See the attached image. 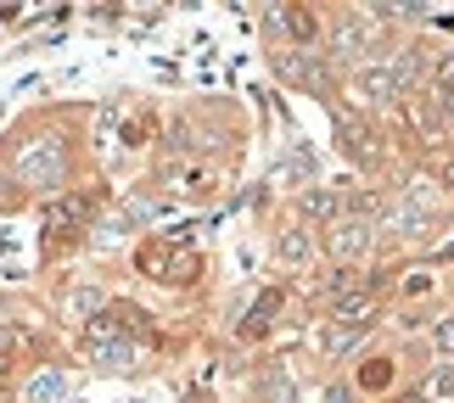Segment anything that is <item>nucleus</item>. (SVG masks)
Masks as SVG:
<instances>
[{
  "mask_svg": "<svg viewBox=\"0 0 454 403\" xmlns=\"http://www.w3.org/2000/svg\"><path fill=\"white\" fill-rule=\"evenodd\" d=\"M84 219H90V197H62V202H51V236L79 230Z\"/></svg>",
  "mask_w": 454,
  "mask_h": 403,
  "instance_id": "7",
  "label": "nucleus"
},
{
  "mask_svg": "<svg viewBox=\"0 0 454 403\" xmlns=\"http://www.w3.org/2000/svg\"><path fill=\"white\" fill-rule=\"evenodd\" d=\"M51 392H62V376H40V381L28 387V398H34V403H40V398H51Z\"/></svg>",
  "mask_w": 454,
  "mask_h": 403,
  "instance_id": "11",
  "label": "nucleus"
},
{
  "mask_svg": "<svg viewBox=\"0 0 454 403\" xmlns=\"http://www.w3.org/2000/svg\"><path fill=\"white\" fill-rule=\"evenodd\" d=\"M337 140H342V151L354 157V163H364V168H376V163H381L376 129L364 124V118H337Z\"/></svg>",
  "mask_w": 454,
  "mask_h": 403,
  "instance_id": "1",
  "label": "nucleus"
},
{
  "mask_svg": "<svg viewBox=\"0 0 454 403\" xmlns=\"http://www.w3.org/2000/svg\"><path fill=\"white\" fill-rule=\"evenodd\" d=\"M298 213H303V219H337V213H342V197H337L331 185H314L309 197L298 202Z\"/></svg>",
  "mask_w": 454,
  "mask_h": 403,
  "instance_id": "8",
  "label": "nucleus"
},
{
  "mask_svg": "<svg viewBox=\"0 0 454 403\" xmlns=\"http://www.w3.org/2000/svg\"><path fill=\"white\" fill-rule=\"evenodd\" d=\"M415 129L427 135V146H449V118H443L438 101H432V90L415 101Z\"/></svg>",
  "mask_w": 454,
  "mask_h": 403,
  "instance_id": "5",
  "label": "nucleus"
},
{
  "mask_svg": "<svg viewBox=\"0 0 454 403\" xmlns=\"http://www.w3.org/2000/svg\"><path fill=\"white\" fill-rule=\"evenodd\" d=\"M281 23L298 34V40H309V34H314V17H309V12H281Z\"/></svg>",
  "mask_w": 454,
  "mask_h": 403,
  "instance_id": "10",
  "label": "nucleus"
},
{
  "mask_svg": "<svg viewBox=\"0 0 454 403\" xmlns=\"http://www.w3.org/2000/svg\"><path fill=\"white\" fill-rule=\"evenodd\" d=\"M281 258H286V264H303V258H309V236L303 230H286L281 236Z\"/></svg>",
  "mask_w": 454,
  "mask_h": 403,
  "instance_id": "9",
  "label": "nucleus"
},
{
  "mask_svg": "<svg viewBox=\"0 0 454 403\" xmlns=\"http://www.w3.org/2000/svg\"><path fill=\"white\" fill-rule=\"evenodd\" d=\"M0 387H6V359H0Z\"/></svg>",
  "mask_w": 454,
  "mask_h": 403,
  "instance_id": "13",
  "label": "nucleus"
},
{
  "mask_svg": "<svg viewBox=\"0 0 454 403\" xmlns=\"http://www.w3.org/2000/svg\"><path fill=\"white\" fill-rule=\"evenodd\" d=\"M141 269H152L157 280H191V275H197V258L174 252V247H157V241H152V247H141Z\"/></svg>",
  "mask_w": 454,
  "mask_h": 403,
  "instance_id": "2",
  "label": "nucleus"
},
{
  "mask_svg": "<svg viewBox=\"0 0 454 403\" xmlns=\"http://www.w3.org/2000/svg\"><path fill=\"white\" fill-rule=\"evenodd\" d=\"M331 252L348 258V264H354V258H364V252H371V224L337 219V224H331Z\"/></svg>",
  "mask_w": 454,
  "mask_h": 403,
  "instance_id": "4",
  "label": "nucleus"
},
{
  "mask_svg": "<svg viewBox=\"0 0 454 403\" xmlns=\"http://www.w3.org/2000/svg\"><path fill=\"white\" fill-rule=\"evenodd\" d=\"M62 168V146L57 140H40V146H28L23 157H17V174H23L28 185H40V180H51V174Z\"/></svg>",
  "mask_w": 454,
  "mask_h": 403,
  "instance_id": "3",
  "label": "nucleus"
},
{
  "mask_svg": "<svg viewBox=\"0 0 454 403\" xmlns=\"http://www.w3.org/2000/svg\"><path fill=\"white\" fill-rule=\"evenodd\" d=\"M432 342H438V353H454V320H443L438 330H432Z\"/></svg>",
  "mask_w": 454,
  "mask_h": 403,
  "instance_id": "12",
  "label": "nucleus"
},
{
  "mask_svg": "<svg viewBox=\"0 0 454 403\" xmlns=\"http://www.w3.org/2000/svg\"><path fill=\"white\" fill-rule=\"evenodd\" d=\"M90 353L107 364V370H124V364H129V342L113 337V325H96L90 330Z\"/></svg>",
  "mask_w": 454,
  "mask_h": 403,
  "instance_id": "6",
  "label": "nucleus"
}]
</instances>
